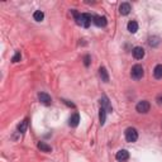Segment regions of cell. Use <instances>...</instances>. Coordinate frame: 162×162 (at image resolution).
<instances>
[{
    "label": "cell",
    "instance_id": "obj_1",
    "mask_svg": "<svg viewBox=\"0 0 162 162\" xmlns=\"http://www.w3.org/2000/svg\"><path fill=\"white\" fill-rule=\"evenodd\" d=\"M74 14H75V20H76V23L79 26H81V27H84V28H87L89 26H90V23H91V19H93V17L90 15V14H87V13H81V14H79V13H76V11L74 10Z\"/></svg>",
    "mask_w": 162,
    "mask_h": 162
},
{
    "label": "cell",
    "instance_id": "obj_2",
    "mask_svg": "<svg viewBox=\"0 0 162 162\" xmlns=\"http://www.w3.org/2000/svg\"><path fill=\"white\" fill-rule=\"evenodd\" d=\"M143 75H145V70L141 65H134L133 67H132V71H130V76L133 77L134 80H141Z\"/></svg>",
    "mask_w": 162,
    "mask_h": 162
},
{
    "label": "cell",
    "instance_id": "obj_3",
    "mask_svg": "<svg viewBox=\"0 0 162 162\" xmlns=\"http://www.w3.org/2000/svg\"><path fill=\"white\" fill-rule=\"evenodd\" d=\"M124 134H125V139L129 143H133L138 139V132L136 128H127Z\"/></svg>",
    "mask_w": 162,
    "mask_h": 162
},
{
    "label": "cell",
    "instance_id": "obj_4",
    "mask_svg": "<svg viewBox=\"0 0 162 162\" xmlns=\"http://www.w3.org/2000/svg\"><path fill=\"white\" fill-rule=\"evenodd\" d=\"M136 109H137V112H138V113L146 114V113H148V112H149V109H151V104H149L147 100H142V101H139V103L137 104Z\"/></svg>",
    "mask_w": 162,
    "mask_h": 162
},
{
    "label": "cell",
    "instance_id": "obj_5",
    "mask_svg": "<svg viewBox=\"0 0 162 162\" xmlns=\"http://www.w3.org/2000/svg\"><path fill=\"white\" fill-rule=\"evenodd\" d=\"M100 105H101V108H104L108 113H112L113 108H112V105L109 103V99H108L106 95H103V96L100 98Z\"/></svg>",
    "mask_w": 162,
    "mask_h": 162
},
{
    "label": "cell",
    "instance_id": "obj_6",
    "mask_svg": "<svg viewBox=\"0 0 162 162\" xmlns=\"http://www.w3.org/2000/svg\"><path fill=\"white\" fill-rule=\"evenodd\" d=\"M38 100L43 105H51V103H52V99L47 93H39L38 94Z\"/></svg>",
    "mask_w": 162,
    "mask_h": 162
},
{
    "label": "cell",
    "instance_id": "obj_7",
    "mask_svg": "<svg viewBox=\"0 0 162 162\" xmlns=\"http://www.w3.org/2000/svg\"><path fill=\"white\" fill-rule=\"evenodd\" d=\"M115 158L119 161V162H124L129 158V152L127 149H121V151H118L117 154H115Z\"/></svg>",
    "mask_w": 162,
    "mask_h": 162
},
{
    "label": "cell",
    "instance_id": "obj_8",
    "mask_svg": "<svg viewBox=\"0 0 162 162\" xmlns=\"http://www.w3.org/2000/svg\"><path fill=\"white\" fill-rule=\"evenodd\" d=\"M93 23L98 27H105L106 26V18L105 17H100V15H94L93 17Z\"/></svg>",
    "mask_w": 162,
    "mask_h": 162
},
{
    "label": "cell",
    "instance_id": "obj_9",
    "mask_svg": "<svg viewBox=\"0 0 162 162\" xmlns=\"http://www.w3.org/2000/svg\"><path fill=\"white\" fill-rule=\"evenodd\" d=\"M132 53H133V57L136 60H142L143 57H145V50H143L142 47H134Z\"/></svg>",
    "mask_w": 162,
    "mask_h": 162
},
{
    "label": "cell",
    "instance_id": "obj_10",
    "mask_svg": "<svg viewBox=\"0 0 162 162\" xmlns=\"http://www.w3.org/2000/svg\"><path fill=\"white\" fill-rule=\"evenodd\" d=\"M130 11V4L129 3H122L121 7H119V13H121L122 15H127L129 14Z\"/></svg>",
    "mask_w": 162,
    "mask_h": 162
},
{
    "label": "cell",
    "instance_id": "obj_11",
    "mask_svg": "<svg viewBox=\"0 0 162 162\" xmlns=\"http://www.w3.org/2000/svg\"><path fill=\"white\" fill-rule=\"evenodd\" d=\"M79 122H80V115H79V113H75L71 115L69 124L71 125V127H77V125H79Z\"/></svg>",
    "mask_w": 162,
    "mask_h": 162
},
{
    "label": "cell",
    "instance_id": "obj_12",
    "mask_svg": "<svg viewBox=\"0 0 162 162\" xmlns=\"http://www.w3.org/2000/svg\"><path fill=\"white\" fill-rule=\"evenodd\" d=\"M106 110L104 109V108H100L99 109V121H100V124L104 125L105 124V121H106Z\"/></svg>",
    "mask_w": 162,
    "mask_h": 162
},
{
    "label": "cell",
    "instance_id": "obj_13",
    "mask_svg": "<svg viewBox=\"0 0 162 162\" xmlns=\"http://www.w3.org/2000/svg\"><path fill=\"white\" fill-rule=\"evenodd\" d=\"M99 75H100L101 80H103L104 82H108V81H109V75H108V71H106L105 67H100V70H99Z\"/></svg>",
    "mask_w": 162,
    "mask_h": 162
},
{
    "label": "cell",
    "instance_id": "obj_14",
    "mask_svg": "<svg viewBox=\"0 0 162 162\" xmlns=\"http://www.w3.org/2000/svg\"><path fill=\"white\" fill-rule=\"evenodd\" d=\"M127 28H128V31H129L130 33H136V32L138 31V23L134 22V20H130V22L128 23Z\"/></svg>",
    "mask_w": 162,
    "mask_h": 162
},
{
    "label": "cell",
    "instance_id": "obj_15",
    "mask_svg": "<svg viewBox=\"0 0 162 162\" xmlns=\"http://www.w3.org/2000/svg\"><path fill=\"white\" fill-rule=\"evenodd\" d=\"M153 76L156 79H162V65H157L153 70Z\"/></svg>",
    "mask_w": 162,
    "mask_h": 162
},
{
    "label": "cell",
    "instance_id": "obj_16",
    "mask_svg": "<svg viewBox=\"0 0 162 162\" xmlns=\"http://www.w3.org/2000/svg\"><path fill=\"white\" fill-rule=\"evenodd\" d=\"M38 148L41 149V151L42 152H47V153H48V152H51L52 151V148H51V146H48V145H46V143L44 142H39L38 143Z\"/></svg>",
    "mask_w": 162,
    "mask_h": 162
},
{
    "label": "cell",
    "instance_id": "obj_17",
    "mask_svg": "<svg viewBox=\"0 0 162 162\" xmlns=\"http://www.w3.org/2000/svg\"><path fill=\"white\" fill-rule=\"evenodd\" d=\"M27 127H28V119H24V121L18 125V132H19V133H24Z\"/></svg>",
    "mask_w": 162,
    "mask_h": 162
},
{
    "label": "cell",
    "instance_id": "obj_18",
    "mask_svg": "<svg viewBox=\"0 0 162 162\" xmlns=\"http://www.w3.org/2000/svg\"><path fill=\"white\" fill-rule=\"evenodd\" d=\"M33 18H34V20L42 22V20H43V18H44V13H43V11H41V10H37V11H34Z\"/></svg>",
    "mask_w": 162,
    "mask_h": 162
},
{
    "label": "cell",
    "instance_id": "obj_19",
    "mask_svg": "<svg viewBox=\"0 0 162 162\" xmlns=\"http://www.w3.org/2000/svg\"><path fill=\"white\" fill-rule=\"evenodd\" d=\"M148 43H149V46H157L158 43H160V41H158V37H151V38H149V42H148Z\"/></svg>",
    "mask_w": 162,
    "mask_h": 162
},
{
    "label": "cell",
    "instance_id": "obj_20",
    "mask_svg": "<svg viewBox=\"0 0 162 162\" xmlns=\"http://www.w3.org/2000/svg\"><path fill=\"white\" fill-rule=\"evenodd\" d=\"M20 57H22V56H20V52H17L15 55H14V57L11 58V61H13L14 63H15V62H19V61H20Z\"/></svg>",
    "mask_w": 162,
    "mask_h": 162
},
{
    "label": "cell",
    "instance_id": "obj_21",
    "mask_svg": "<svg viewBox=\"0 0 162 162\" xmlns=\"http://www.w3.org/2000/svg\"><path fill=\"white\" fill-rule=\"evenodd\" d=\"M84 63H85L86 67L90 65V56H85V57H84Z\"/></svg>",
    "mask_w": 162,
    "mask_h": 162
},
{
    "label": "cell",
    "instance_id": "obj_22",
    "mask_svg": "<svg viewBox=\"0 0 162 162\" xmlns=\"http://www.w3.org/2000/svg\"><path fill=\"white\" fill-rule=\"evenodd\" d=\"M63 103L66 104V105H69V106H71V108H75V105L72 104V103H70L69 100H63Z\"/></svg>",
    "mask_w": 162,
    "mask_h": 162
},
{
    "label": "cell",
    "instance_id": "obj_23",
    "mask_svg": "<svg viewBox=\"0 0 162 162\" xmlns=\"http://www.w3.org/2000/svg\"><path fill=\"white\" fill-rule=\"evenodd\" d=\"M158 100H160V101H161V103H162V96H160V98H158Z\"/></svg>",
    "mask_w": 162,
    "mask_h": 162
}]
</instances>
